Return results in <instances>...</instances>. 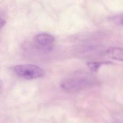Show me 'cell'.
<instances>
[{"instance_id":"obj_1","label":"cell","mask_w":123,"mask_h":123,"mask_svg":"<svg viewBox=\"0 0 123 123\" xmlns=\"http://www.w3.org/2000/svg\"><path fill=\"white\" fill-rule=\"evenodd\" d=\"M95 83V80L86 75H75L64 78L60 83L61 88L65 92L76 93L87 89Z\"/></svg>"},{"instance_id":"obj_4","label":"cell","mask_w":123,"mask_h":123,"mask_svg":"<svg viewBox=\"0 0 123 123\" xmlns=\"http://www.w3.org/2000/svg\"><path fill=\"white\" fill-rule=\"evenodd\" d=\"M107 54L111 58L119 61L123 60V50L120 48H112L107 51Z\"/></svg>"},{"instance_id":"obj_7","label":"cell","mask_w":123,"mask_h":123,"mask_svg":"<svg viewBox=\"0 0 123 123\" xmlns=\"http://www.w3.org/2000/svg\"><path fill=\"white\" fill-rule=\"evenodd\" d=\"M2 85H3V83H2V81L0 80V91L1 90V88H2Z\"/></svg>"},{"instance_id":"obj_5","label":"cell","mask_w":123,"mask_h":123,"mask_svg":"<svg viewBox=\"0 0 123 123\" xmlns=\"http://www.w3.org/2000/svg\"><path fill=\"white\" fill-rule=\"evenodd\" d=\"M111 63L110 62H90L87 63V66L93 72H96L98 68L104 64H109Z\"/></svg>"},{"instance_id":"obj_3","label":"cell","mask_w":123,"mask_h":123,"mask_svg":"<svg viewBox=\"0 0 123 123\" xmlns=\"http://www.w3.org/2000/svg\"><path fill=\"white\" fill-rule=\"evenodd\" d=\"M33 42L37 49L47 52L52 49L55 40L51 35L43 33L36 35L33 38Z\"/></svg>"},{"instance_id":"obj_2","label":"cell","mask_w":123,"mask_h":123,"mask_svg":"<svg viewBox=\"0 0 123 123\" xmlns=\"http://www.w3.org/2000/svg\"><path fill=\"white\" fill-rule=\"evenodd\" d=\"M12 70L17 76L27 80L39 78L45 74V72L42 68L32 64L17 65L13 66Z\"/></svg>"},{"instance_id":"obj_6","label":"cell","mask_w":123,"mask_h":123,"mask_svg":"<svg viewBox=\"0 0 123 123\" xmlns=\"http://www.w3.org/2000/svg\"><path fill=\"white\" fill-rule=\"evenodd\" d=\"M5 23H6V22L4 20L1 18H0V29L5 25Z\"/></svg>"}]
</instances>
